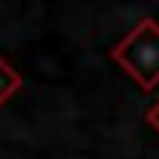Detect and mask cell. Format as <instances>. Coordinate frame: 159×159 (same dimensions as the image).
I'll use <instances>...</instances> for the list:
<instances>
[{"instance_id": "cell-3", "label": "cell", "mask_w": 159, "mask_h": 159, "mask_svg": "<svg viewBox=\"0 0 159 159\" xmlns=\"http://www.w3.org/2000/svg\"><path fill=\"white\" fill-rule=\"evenodd\" d=\"M144 119H147V125H150L153 132H159V101L150 107V110H147V116H144Z\"/></svg>"}, {"instance_id": "cell-2", "label": "cell", "mask_w": 159, "mask_h": 159, "mask_svg": "<svg viewBox=\"0 0 159 159\" xmlns=\"http://www.w3.org/2000/svg\"><path fill=\"white\" fill-rule=\"evenodd\" d=\"M21 89V74L0 55V107H6V101H12Z\"/></svg>"}, {"instance_id": "cell-1", "label": "cell", "mask_w": 159, "mask_h": 159, "mask_svg": "<svg viewBox=\"0 0 159 159\" xmlns=\"http://www.w3.org/2000/svg\"><path fill=\"white\" fill-rule=\"evenodd\" d=\"M110 58L141 92H153L159 86V21L141 19L122 40L110 46Z\"/></svg>"}]
</instances>
